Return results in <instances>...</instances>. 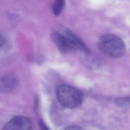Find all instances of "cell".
<instances>
[{"label": "cell", "mask_w": 130, "mask_h": 130, "mask_svg": "<svg viewBox=\"0 0 130 130\" xmlns=\"http://www.w3.org/2000/svg\"><path fill=\"white\" fill-rule=\"evenodd\" d=\"M98 45L103 53L112 58L122 56L126 51V46L123 40L112 34L102 36L98 41Z\"/></svg>", "instance_id": "6da1fadb"}, {"label": "cell", "mask_w": 130, "mask_h": 130, "mask_svg": "<svg viewBox=\"0 0 130 130\" xmlns=\"http://www.w3.org/2000/svg\"><path fill=\"white\" fill-rule=\"evenodd\" d=\"M33 123L28 117L23 116H15L9 120L3 130H32Z\"/></svg>", "instance_id": "3957f363"}, {"label": "cell", "mask_w": 130, "mask_h": 130, "mask_svg": "<svg viewBox=\"0 0 130 130\" xmlns=\"http://www.w3.org/2000/svg\"><path fill=\"white\" fill-rule=\"evenodd\" d=\"M64 130H84L82 127L76 125H72L68 126Z\"/></svg>", "instance_id": "ba28073f"}, {"label": "cell", "mask_w": 130, "mask_h": 130, "mask_svg": "<svg viewBox=\"0 0 130 130\" xmlns=\"http://www.w3.org/2000/svg\"><path fill=\"white\" fill-rule=\"evenodd\" d=\"M56 98L60 104L67 108H75L80 106L83 101V94L77 89L66 85L58 87Z\"/></svg>", "instance_id": "7a4b0ae2"}, {"label": "cell", "mask_w": 130, "mask_h": 130, "mask_svg": "<svg viewBox=\"0 0 130 130\" xmlns=\"http://www.w3.org/2000/svg\"><path fill=\"white\" fill-rule=\"evenodd\" d=\"M39 124L42 130H50L43 121H40Z\"/></svg>", "instance_id": "9c48e42d"}, {"label": "cell", "mask_w": 130, "mask_h": 130, "mask_svg": "<svg viewBox=\"0 0 130 130\" xmlns=\"http://www.w3.org/2000/svg\"><path fill=\"white\" fill-rule=\"evenodd\" d=\"M18 83V79L15 75L7 74L1 79V91L3 92L11 91L16 88Z\"/></svg>", "instance_id": "5b68a950"}, {"label": "cell", "mask_w": 130, "mask_h": 130, "mask_svg": "<svg viewBox=\"0 0 130 130\" xmlns=\"http://www.w3.org/2000/svg\"><path fill=\"white\" fill-rule=\"evenodd\" d=\"M51 38L58 49L62 53H67L77 50L70 39L66 35L58 32L52 33Z\"/></svg>", "instance_id": "277c9868"}, {"label": "cell", "mask_w": 130, "mask_h": 130, "mask_svg": "<svg viewBox=\"0 0 130 130\" xmlns=\"http://www.w3.org/2000/svg\"><path fill=\"white\" fill-rule=\"evenodd\" d=\"M65 0H54L52 5V12L55 16H58L63 10Z\"/></svg>", "instance_id": "52a82bcc"}, {"label": "cell", "mask_w": 130, "mask_h": 130, "mask_svg": "<svg viewBox=\"0 0 130 130\" xmlns=\"http://www.w3.org/2000/svg\"><path fill=\"white\" fill-rule=\"evenodd\" d=\"M64 34H66L70 39L77 49H79L86 53L89 52L90 51L89 49L82 42V41L70 30L66 29Z\"/></svg>", "instance_id": "8992f818"}]
</instances>
